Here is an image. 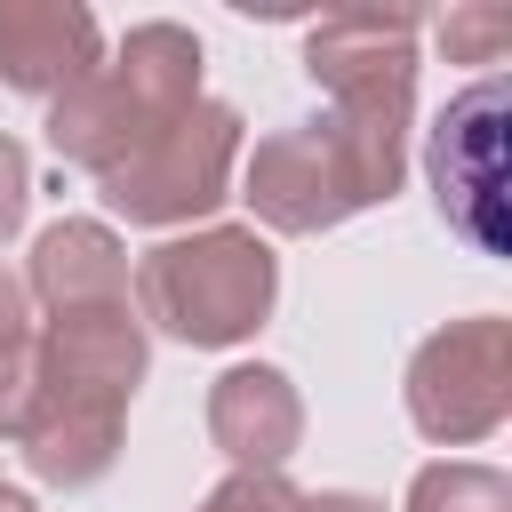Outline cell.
Segmentation results:
<instances>
[{
  "instance_id": "cell-1",
  "label": "cell",
  "mask_w": 512,
  "mask_h": 512,
  "mask_svg": "<svg viewBox=\"0 0 512 512\" xmlns=\"http://www.w3.org/2000/svg\"><path fill=\"white\" fill-rule=\"evenodd\" d=\"M504 88L480 80L464 104H448L440 136H432V176H440V208L496 256L504 232H496V192H504Z\"/></svg>"
}]
</instances>
